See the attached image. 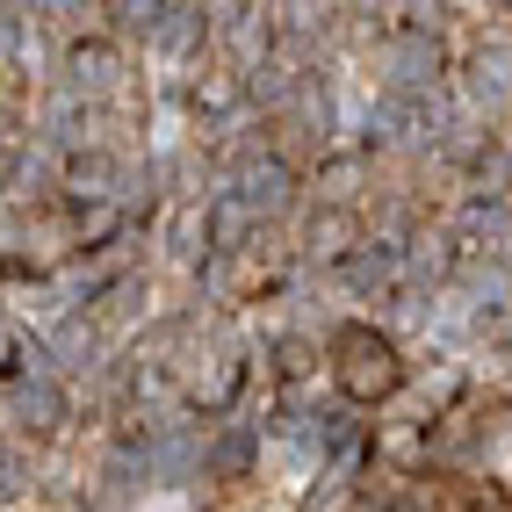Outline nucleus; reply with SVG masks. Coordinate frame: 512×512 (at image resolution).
<instances>
[{
	"instance_id": "f257e3e1",
	"label": "nucleus",
	"mask_w": 512,
	"mask_h": 512,
	"mask_svg": "<svg viewBox=\"0 0 512 512\" xmlns=\"http://www.w3.org/2000/svg\"><path fill=\"white\" fill-rule=\"evenodd\" d=\"M325 375L347 404H368V412L404 397V354H397V339L375 332V325H339L332 347H325Z\"/></svg>"
}]
</instances>
